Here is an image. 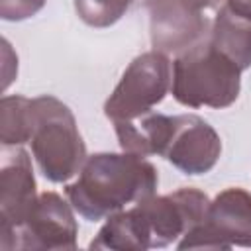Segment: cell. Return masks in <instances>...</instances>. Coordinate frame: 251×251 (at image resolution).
I'll return each instance as SVG.
<instances>
[{"mask_svg":"<svg viewBox=\"0 0 251 251\" xmlns=\"http://www.w3.org/2000/svg\"><path fill=\"white\" fill-rule=\"evenodd\" d=\"M157 169L133 153H94L80 175L65 186L67 200L86 220L98 222L155 194Z\"/></svg>","mask_w":251,"mask_h":251,"instance_id":"cell-1","label":"cell"},{"mask_svg":"<svg viewBox=\"0 0 251 251\" xmlns=\"http://www.w3.org/2000/svg\"><path fill=\"white\" fill-rule=\"evenodd\" d=\"M222 153L218 131L200 116H175V129L165 151V159L184 175H206Z\"/></svg>","mask_w":251,"mask_h":251,"instance_id":"cell-10","label":"cell"},{"mask_svg":"<svg viewBox=\"0 0 251 251\" xmlns=\"http://www.w3.org/2000/svg\"><path fill=\"white\" fill-rule=\"evenodd\" d=\"M29 143L39 173L51 182H67L86 161V145L71 108L49 94L31 100Z\"/></svg>","mask_w":251,"mask_h":251,"instance_id":"cell-3","label":"cell"},{"mask_svg":"<svg viewBox=\"0 0 251 251\" xmlns=\"http://www.w3.org/2000/svg\"><path fill=\"white\" fill-rule=\"evenodd\" d=\"M224 6L227 10H231L233 14L245 18V20H251V0H226Z\"/></svg>","mask_w":251,"mask_h":251,"instance_id":"cell-17","label":"cell"},{"mask_svg":"<svg viewBox=\"0 0 251 251\" xmlns=\"http://www.w3.org/2000/svg\"><path fill=\"white\" fill-rule=\"evenodd\" d=\"M226 0H145L155 51L178 55L206 39Z\"/></svg>","mask_w":251,"mask_h":251,"instance_id":"cell-4","label":"cell"},{"mask_svg":"<svg viewBox=\"0 0 251 251\" xmlns=\"http://www.w3.org/2000/svg\"><path fill=\"white\" fill-rule=\"evenodd\" d=\"M171 61L161 51H145L137 55L124 71L120 82L104 104L108 120L126 122L135 120L153 106L161 104L171 88Z\"/></svg>","mask_w":251,"mask_h":251,"instance_id":"cell-5","label":"cell"},{"mask_svg":"<svg viewBox=\"0 0 251 251\" xmlns=\"http://www.w3.org/2000/svg\"><path fill=\"white\" fill-rule=\"evenodd\" d=\"M73 210L61 194L41 192L22 226L0 239V249H76L78 226Z\"/></svg>","mask_w":251,"mask_h":251,"instance_id":"cell-7","label":"cell"},{"mask_svg":"<svg viewBox=\"0 0 251 251\" xmlns=\"http://www.w3.org/2000/svg\"><path fill=\"white\" fill-rule=\"evenodd\" d=\"M208 39L212 45L231 57L241 71L251 67V20H245L222 6Z\"/></svg>","mask_w":251,"mask_h":251,"instance_id":"cell-13","label":"cell"},{"mask_svg":"<svg viewBox=\"0 0 251 251\" xmlns=\"http://www.w3.org/2000/svg\"><path fill=\"white\" fill-rule=\"evenodd\" d=\"M251 247V194L231 186L222 190L208 206L206 218L178 241V249H229Z\"/></svg>","mask_w":251,"mask_h":251,"instance_id":"cell-6","label":"cell"},{"mask_svg":"<svg viewBox=\"0 0 251 251\" xmlns=\"http://www.w3.org/2000/svg\"><path fill=\"white\" fill-rule=\"evenodd\" d=\"M35 188L29 153L20 145H4L0 159V239L27 218L39 196Z\"/></svg>","mask_w":251,"mask_h":251,"instance_id":"cell-9","label":"cell"},{"mask_svg":"<svg viewBox=\"0 0 251 251\" xmlns=\"http://www.w3.org/2000/svg\"><path fill=\"white\" fill-rule=\"evenodd\" d=\"M151 231V247H167L194 226L206 214L210 200L198 188H178L165 196H149L137 204Z\"/></svg>","mask_w":251,"mask_h":251,"instance_id":"cell-8","label":"cell"},{"mask_svg":"<svg viewBox=\"0 0 251 251\" xmlns=\"http://www.w3.org/2000/svg\"><path fill=\"white\" fill-rule=\"evenodd\" d=\"M31 100L20 94L4 96L0 102V139L4 145L29 143Z\"/></svg>","mask_w":251,"mask_h":251,"instance_id":"cell-14","label":"cell"},{"mask_svg":"<svg viewBox=\"0 0 251 251\" xmlns=\"http://www.w3.org/2000/svg\"><path fill=\"white\" fill-rule=\"evenodd\" d=\"M241 73L237 63L206 37L176 55L171 90L175 100L188 108H227L239 96Z\"/></svg>","mask_w":251,"mask_h":251,"instance_id":"cell-2","label":"cell"},{"mask_svg":"<svg viewBox=\"0 0 251 251\" xmlns=\"http://www.w3.org/2000/svg\"><path fill=\"white\" fill-rule=\"evenodd\" d=\"M114 126L122 151L137 157L165 155L175 129V116L147 112L135 120L116 122Z\"/></svg>","mask_w":251,"mask_h":251,"instance_id":"cell-11","label":"cell"},{"mask_svg":"<svg viewBox=\"0 0 251 251\" xmlns=\"http://www.w3.org/2000/svg\"><path fill=\"white\" fill-rule=\"evenodd\" d=\"M90 249H116V251H145L151 249V231L139 210L131 206L110 214L96 237L88 245Z\"/></svg>","mask_w":251,"mask_h":251,"instance_id":"cell-12","label":"cell"},{"mask_svg":"<svg viewBox=\"0 0 251 251\" xmlns=\"http://www.w3.org/2000/svg\"><path fill=\"white\" fill-rule=\"evenodd\" d=\"M45 0H0V18L6 22H22L35 16Z\"/></svg>","mask_w":251,"mask_h":251,"instance_id":"cell-16","label":"cell"},{"mask_svg":"<svg viewBox=\"0 0 251 251\" xmlns=\"http://www.w3.org/2000/svg\"><path fill=\"white\" fill-rule=\"evenodd\" d=\"M135 0H75L76 16L92 27H108L116 24Z\"/></svg>","mask_w":251,"mask_h":251,"instance_id":"cell-15","label":"cell"}]
</instances>
